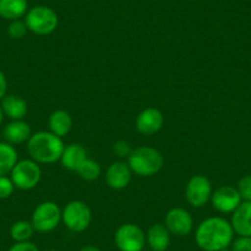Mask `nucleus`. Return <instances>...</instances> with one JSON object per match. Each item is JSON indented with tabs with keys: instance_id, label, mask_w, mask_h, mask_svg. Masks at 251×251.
Here are the masks:
<instances>
[{
	"instance_id": "nucleus-16",
	"label": "nucleus",
	"mask_w": 251,
	"mask_h": 251,
	"mask_svg": "<svg viewBox=\"0 0 251 251\" xmlns=\"http://www.w3.org/2000/svg\"><path fill=\"white\" fill-rule=\"evenodd\" d=\"M86 158L88 156H86L85 148L80 144L73 143L64 147V151H63L62 156H60V163L68 170L76 171Z\"/></svg>"
},
{
	"instance_id": "nucleus-21",
	"label": "nucleus",
	"mask_w": 251,
	"mask_h": 251,
	"mask_svg": "<svg viewBox=\"0 0 251 251\" xmlns=\"http://www.w3.org/2000/svg\"><path fill=\"white\" fill-rule=\"evenodd\" d=\"M18 163V153L9 143H0V176H6Z\"/></svg>"
},
{
	"instance_id": "nucleus-28",
	"label": "nucleus",
	"mask_w": 251,
	"mask_h": 251,
	"mask_svg": "<svg viewBox=\"0 0 251 251\" xmlns=\"http://www.w3.org/2000/svg\"><path fill=\"white\" fill-rule=\"evenodd\" d=\"M113 151L117 154L118 156H128L131 154V148L129 144L125 141H118L113 144Z\"/></svg>"
},
{
	"instance_id": "nucleus-23",
	"label": "nucleus",
	"mask_w": 251,
	"mask_h": 251,
	"mask_svg": "<svg viewBox=\"0 0 251 251\" xmlns=\"http://www.w3.org/2000/svg\"><path fill=\"white\" fill-rule=\"evenodd\" d=\"M78 175L80 176L83 180L86 181H94L101 175V168L99 165V163H96L93 159L86 158L85 160L83 161L80 166L76 170Z\"/></svg>"
},
{
	"instance_id": "nucleus-17",
	"label": "nucleus",
	"mask_w": 251,
	"mask_h": 251,
	"mask_svg": "<svg viewBox=\"0 0 251 251\" xmlns=\"http://www.w3.org/2000/svg\"><path fill=\"white\" fill-rule=\"evenodd\" d=\"M147 243L153 251H165L170 245V231L164 224H154L147 233Z\"/></svg>"
},
{
	"instance_id": "nucleus-22",
	"label": "nucleus",
	"mask_w": 251,
	"mask_h": 251,
	"mask_svg": "<svg viewBox=\"0 0 251 251\" xmlns=\"http://www.w3.org/2000/svg\"><path fill=\"white\" fill-rule=\"evenodd\" d=\"M33 233H35V228H33L32 223L27 221L16 222L10 228V235L13 238V240H15L16 243L30 241Z\"/></svg>"
},
{
	"instance_id": "nucleus-6",
	"label": "nucleus",
	"mask_w": 251,
	"mask_h": 251,
	"mask_svg": "<svg viewBox=\"0 0 251 251\" xmlns=\"http://www.w3.org/2000/svg\"><path fill=\"white\" fill-rule=\"evenodd\" d=\"M62 221L74 233H81L91 223V211L83 201H72L62 211Z\"/></svg>"
},
{
	"instance_id": "nucleus-26",
	"label": "nucleus",
	"mask_w": 251,
	"mask_h": 251,
	"mask_svg": "<svg viewBox=\"0 0 251 251\" xmlns=\"http://www.w3.org/2000/svg\"><path fill=\"white\" fill-rule=\"evenodd\" d=\"M14 186L11 178L8 176H0V200H5L10 197L14 192Z\"/></svg>"
},
{
	"instance_id": "nucleus-10",
	"label": "nucleus",
	"mask_w": 251,
	"mask_h": 251,
	"mask_svg": "<svg viewBox=\"0 0 251 251\" xmlns=\"http://www.w3.org/2000/svg\"><path fill=\"white\" fill-rule=\"evenodd\" d=\"M164 226L170 231V234L176 236H186L194 229V219L186 209L176 207L166 213Z\"/></svg>"
},
{
	"instance_id": "nucleus-7",
	"label": "nucleus",
	"mask_w": 251,
	"mask_h": 251,
	"mask_svg": "<svg viewBox=\"0 0 251 251\" xmlns=\"http://www.w3.org/2000/svg\"><path fill=\"white\" fill-rule=\"evenodd\" d=\"M11 181L14 186L18 187L19 190H31L36 187L41 180V171L40 165L35 160H20L16 163L14 169L11 170Z\"/></svg>"
},
{
	"instance_id": "nucleus-8",
	"label": "nucleus",
	"mask_w": 251,
	"mask_h": 251,
	"mask_svg": "<svg viewBox=\"0 0 251 251\" xmlns=\"http://www.w3.org/2000/svg\"><path fill=\"white\" fill-rule=\"evenodd\" d=\"M146 240L144 231L132 223L122 224L115 233V244L120 251H142Z\"/></svg>"
},
{
	"instance_id": "nucleus-5",
	"label": "nucleus",
	"mask_w": 251,
	"mask_h": 251,
	"mask_svg": "<svg viewBox=\"0 0 251 251\" xmlns=\"http://www.w3.org/2000/svg\"><path fill=\"white\" fill-rule=\"evenodd\" d=\"M62 221V211L57 203L50 201L42 202L35 208L31 218L35 231L38 233H50L54 230Z\"/></svg>"
},
{
	"instance_id": "nucleus-13",
	"label": "nucleus",
	"mask_w": 251,
	"mask_h": 251,
	"mask_svg": "<svg viewBox=\"0 0 251 251\" xmlns=\"http://www.w3.org/2000/svg\"><path fill=\"white\" fill-rule=\"evenodd\" d=\"M132 178V170L128 164L115 161L111 164L106 173V182L112 190H123L128 186Z\"/></svg>"
},
{
	"instance_id": "nucleus-14",
	"label": "nucleus",
	"mask_w": 251,
	"mask_h": 251,
	"mask_svg": "<svg viewBox=\"0 0 251 251\" xmlns=\"http://www.w3.org/2000/svg\"><path fill=\"white\" fill-rule=\"evenodd\" d=\"M231 226L239 236H251V202L244 201L233 212Z\"/></svg>"
},
{
	"instance_id": "nucleus-30",
	"label": "nucleus",
	"mask_w": 251,
	"mask_h": 251,
	"mask_svg": "<svg viewBox=\"0 0 251 251\" xmlns=\"http://www.w3.org/2000/svg\"><path fill=\"white\" fill-rule=\"evenodd\" d=\"M6 89H8V81L3 72L0 71V100H3L4 96L6 95Z\"/></svg>"
},
{
	"instance_id": "nucleus-4",
	"label": "nucleus",
	"mask_w": 251,
	"mask_h": 251,
	"mask_svg": "<svg viewBox=\"0 0 251 251\" xmlns=\"http://www.w3.org/2000/svg\"><path fill=\"white\" fill-rule=\"evenodd\" d=\"M27 30L38 36H47L54 32L58 26V15L53 9L38 5L27 10L25 15Z\"/></svg>"
},
{
	"instance_id": "nucleus-19",
	"label": "nucleus",
	"mask_w": 251,
	"mask_h": 251,
	"mask_svg": "<svg viewBox=\"0 0 251 251\" xmlns=\"http://www.w3.org/2000/svg\"><path fill=\"white\" fill-rule=\"evenodd\" d=\"M48 126L53 134L62 138L71 132L73 121L67 111L57 110L50 113V118H48Z\"/></svg>"
},
{
	"instance_id": "nucleus-31",
	"label": "nucleus",
	"mask_w": 251,
	"mask_h": 251,
	"mask_svg": "<svg viewBox=\"0 0 251 251\" xmlns=\"http://www.w3.org/2000/svg\"><path fill=\"white\" fill-rule=\"evenodd\" d=\"M79 251H100V249L98 246H94V245H86L84 248H81Z\"/></svg>"
},
{
	"instance_id": "nucleus-34",
	"label": "nucleus",
	"mask_w": 251,
	"mask_h": 251,
	"mask_svg": "<svg viewBox=\"0 0 251 251\" xmlns=\"http://www.w3.org/2000/svg\"><path fill=\"white\" fill-rule=\"evenodd\" d=\"M48 251H57V250H48Z\"/></svg>"
},
{
	"instance_id": "nucleus-9",
	"label": "nucleus",
	"mask_w": 251,
	"mask_h": 251,
	"mask_svg": "<svg viewBox=\"0 0 251 251\" xmlns=\"http://www.w3.org/2000/svg\"><path fill=\"white\" fill-rule=\"evenodd\" d=\"M186 200L195 208H201L211 200V181L203 175H195L188 180L185 191Z\"/></svg>"
},
{
	"instance_id": "nucleus-29",
	"label": "nucleus",
	"mask_w": 251,
	"mask_h": 251,
	"mask_svg": "<svg viewBox=\"0 0 251 251\" xmlns=\"http://www.w3.org/2000/svg\"><path fill=\"white\" fill-rule=\"evenodd\" d=\"M8 251H38V248L31 241H21L14 244Z\"/></svg>"
},
{
	"instance_id": "nucleus-33",
	"label": "nucleus",
	"mask_w": 251,
	"mask_h": 251,
	"mask_svg": "<svg viewBox=\"0 0 251 251\" xmlns=\"http://www.w3.org/2000/svg\"><path fill=\"white\" fill-rule=\"evenodd\" d=\"M221 251H233V250H230L229 248H226V249H223V250H221Z\"/></svg>"
},
{
	"instance_id": "nucleus-1",
	"label": "nucleus",
	"mask_w": 251,
	"mask_h": 251,
	"mask_svg": "<svg viewBox=\"0 0 251 251\" xmlns=\"http://www.w3.org/2000/svg\"><path fill=\"white\" fill-rule=\"evenodd\" d=\"M234 230L231 224L221 217L207 218L197 226L195 239L203 251H221L233 243Z\"/></svg>"
},
{
	"instance_id": "nucleus-20",
	"label": "nucleus",
	"mask_w": 251,
	"mask_h": 251,
	"mask_svg": "<svg viewBox=\"0 0 251 251\" xmlns=\"http://www.w3.org/2000/svg\"><path fill=\"white\" fill-rule=\"evenodd\" d=\"M27 0H0V18L14 21L26 15Z\"/></svg>"
},
{
	"instance_id": "nucleus-18",
	"label": "nucleus",
	"mask_w": 251,
	"mask_h": 251,
	"mask_svg": "<svg viewBox=\"0 0 251 251\" xmlns=\"http://www.w3.org/2000/svg\"><path fill=\"white\" fill-rule=\"evenodd\" d=\"M1 110L13 121L23 120L27 113V102L18 95H5L1 102Z\"/></svg>"
},
{
	"instance_id": "nucleus-2",
	"label": "nucleus",
	"mask_w": 251,
	"mask_h": 251,
	"mask_svg": "<svg viewBox=\"0 0 251 251\" xmlns=\"http://www.w3.org/2000/svg\"><path fill=\"white\" fill-rule=\"evenodd\" d=\"M64 144L52 132L41 131L31 134L27 141V153L32 160L40 164H53L60 160Z\"/></svg>"
},
{
	"instance_id": "nucleus-27",
	"label": "nucleus",
	"mask_w": 251,
	"mask_h": 251,
	"mask_svg": "<svg viewBox=\"0 0 251 251\" xmlns=\"http://www.w3.org/2000/svg\"><path fill=\"white\" fill-rule=\"evenodd\" d=\"M233 251H251V236H239L231 243Z\"/></svg>"
},
{
	"instance_id": "nucleus-12",
	"label": "nucleus",
	"mask_w": 251,
	"mask_h": 251,
	"mask_svg": "<svg viewBox=\"0 0 251 251\" xmlns=\"http://www.w3.org/2000/svg\"><path fill=\"white\" fill-rule=\"evenodd\" d=\"M164 125V116L158 108L148 107L142 111L136 120V128L144 136L158 133Z\"/></svg>"
},
{
	"instance_id": "nucleus-32",
	"label": "nucleus",
	"mask_w": 251,
	"mask_h": 251,
	"mask_svg": "<svg viewBox=\"0 0 251 251\" xmlns=\"http://www.w3.org/2000/svg\"><path fill=\"white\" fill-rule=\"evenodd\" d=\"M3 110H1V107H0V125H1V122H3Z\"/></svg>"
},
{
	"instance_id": "nucleus-11",
	"label": "nucleus",
	"mask_w": 251,
	"mask_h": 251,
	"mask_svg": "<svg viewBox=\"0 0 251 251\" xmlns=\"http://www.w3.org/2000/svg\"><path fill=\"white\" fill-rule=\"evenodd\" d=\"M241 197L239 191L233 186H222L217 188L212 194V206L222 213H230L234 212L241 203Z\"/></svg>"
},
{
	"instance_id": "nucleus-24",
	"label": "nucleus",
	"mask_w": 251,
	"mask_h": 251,
	"mask_svg": "<svg viewBox=\"0 0 251 251\" xmlns=\"http://www.w3.org/2000/svg\"><path fill=\"white\" fill-rule=\"evenodd\" d=\"M27 26H26L25 21L19 20L11 21L10 25L8 26V35L10 36L13 40H21V38L25 37V35L27 33Z\"/></svg>"
},
{
	"instance_id": "nucleus-3",
	"label": "nucleus",
	"mask_w": 251,
	"mask_h": 251,
	"mask_svg": "<svg viewBox=\"0 0 251 251\" xmlns=\"http://www.w3.org/2000/svg\"><path fill=\"white\" fill-rule=\"evenodd\" d=\"M127 164L136 175L153 176L163 168L164 158L156 149L151 147H139L131 151Z\"/></svg>"
},
{
	"instance_id": "nucleus-15",
	"label": "nucleus",
	"mask_w": 251,
	"mask_h": 251,
	"mask_svg": "<svg viewBox=\"0 0 251 251\" xmlns=\"http://www.w3.org/2000/svg\"><path fill=\"white\" fill-rule=\"evenodd\" d=\"M3 136L9 144H21L27 142L31 137V128L28 123L23 120L11 121L5 126Z\"/></svg>"
},
{
	"instance_id": "nucleus-25",
	"label": "nucleus",
	"mask_w": 251,
	"mask_h": 251,
	"mask_svg": "<svg viewBox=\"0 0 251 251\" xmlns=\"http://www.w3.org/2000/svg\"><path fill=\"white\" fill-rule=\"evenodd\" d=\"M236 190L239 191L241 200L251 202V175H246L241 177Z\"/></svg>"
}]
</instances>
